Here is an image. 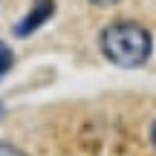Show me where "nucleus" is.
I'll return each instance as SVG.
<instances>
[{
  "mask_svg": "<svg viewBox=\"0 0 156 156\" xmlns=\"http://www.w3.org/2000/svg\"><path fill=\"white\" fill-rule=\"evenodd\" d=\"M101 52L116 67H142L151 55V32L139 23H113L101 32Z\"/></svg>",
  "mask_w": 156,
  "mask_h": 156,
  "instance_id": "nucleus-1",
  "label": "nucleus"
},
{
  "mask_svg": "<svg viewBox=\"0 0 156 156\" xmlns=\"http://www.w3.org/2000/svg\"><path fill=\"white\" fill-rule=\"evenodd\" d=\"M52 9H55V6H52V0H41V3L15 26V35H32L38 26H44V23L52 17Z\"/></svg>",
  "mask_w": 156,
  "mask_h": 156,
  "instance_id": "nucleus-2",
  "label": "nucleus"
},
{
  "mask_svg": "<svg viewBox=\"0 0 156 156\" xmlns=\"http://www.w3.org/2000/svg\"><path fill=\"white\" fill-rule=\"evenodd\" d=\"M12 64H15V55H12V49L3 44V41H0V78L12 69Z\"/></svg>",
  "mask_w": 156,
  "mask_h": 156,
  "instance_id": "nucleus-3",
  "label": "nucleus"
},
{
  "mask_svg": "<svg viewBox=\"0 0 156 156\" xmlns=\"http://www.w3.org/2000/svg\"><path fill=\"white\" fill-rule=\"evenodd\" d=\"M0 156H26V153L17 151L15 145H6V142H0Z\"/></svg>",
  "mask_w": 156,
  "mask_h": 156,
  "instance_id": "nucleus-4",
  "label": "nucleus"
},
{
  "mask_svg": "<svg viewBox=\"0 0 156 156\" xmlns=\"http://www.w3.org/2000/svg\"><path fill=\"white\" fill-rule=\"evenodd\" d=\"M151 145H153V151H156V119H153V124H151Z\"/></svg>",
  "mask_w": 156,
  "mask_h": 156,
  "instance_id": "nucleus-5",
  "label": "nucleus"
},
{
  "mask_svg": "<svg viewBox=\"0 0 156 156\" xmlns=\"http://www.w3.org/2000/svg\"><path fill=\"white\" fill-rule=\"evenodd\" d=\"M90 3H95V6H113V3H119V0H90Z\"/></svg>",
  "mask_w": 156,
  "mask_h": 156,
  "instance_id": "nucleus-6",
  "label": "nucleus"
}]
</instances>
